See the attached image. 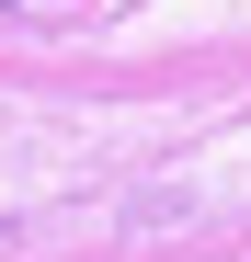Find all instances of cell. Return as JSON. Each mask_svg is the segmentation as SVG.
Wrapping results in <instances>:
<instances>
[{"mask_svg":"<svg viewBox=\"0 0 251 262\" xmlns=\"http://www.w3.org/2000/svg\"><path fill=\"white\" fill-rule=\"evenodd\" d=\"M0 12H69V0H0Z\"/></svg>","mask_w":251,"mask_h":262,"instance_id":"cell-1","label":"cell"}]
</instances>
